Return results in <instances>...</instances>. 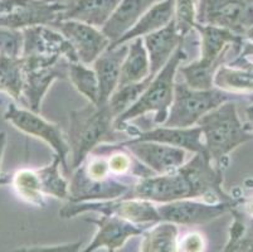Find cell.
Here are the masks:
<instances>
[{
  "instance_id": "6da1fadb",
  "label": "cell",
  "mask_w": 253,
  "mask_h": 252,
  "mask_svg": "<svg viewBox=\"0 0 253 252\" xmlns=\"http://www.w3.org/2000/svg\"><path fill=\"white\" fill-rule=\"evenodd\" d=\"M223 170L207 154H194L175 172L140 178L124 198H137L154 203L180 200H202L208 203L237 202L222 188Z\"/></svg>"
},
{
  "instance_id": "7a4b0ae2",
  "label": "cell",
  "mask_w": 253,
  "mask_h": 252,
  "mask_svg": "<svg viewBox=\"0 0 253 252\" xmlns=\"http://www.w3.org/2000/svg\"><path fill=\"white\" fill-rule=\"evenodd\" d=\"M197 125L202 130L207 155L222 170L228 164L229 154L253 139V134L239 120L236 103L231 100L204 115Z\"/></svg>"
},
{
  "instance_id": "3957f363",
  "label": "cell",
  "mask_w": 253,
  "mask_h": 252,
  "mask_svg": "<svg viewBox=\"0 0 253 252\" xmlns=\"http://www.w3.org/2000/svg\"><path fill=\"white\" fill-rule=\"evenodd\" d=\"M186 58L184 50V38L180 45L172 53L171 58L163 67L150 81L149 86L145 89L139 100L130 108L116 117L114 121V129L125 130L127 122L144 116L149 112H155L154 121L158 125H163L168 119L169 108L174 99V87H175V76L181 62Z\"/></svg>"
},
{
  "instance_id": "277c9868",
  "label": "cell",
  "mask_w": 253,
  "mask_h": 252,
  "mask_svg": "<svg viewBox=\"0 0 253 252\" xmlns=\"http://www.w3.org/2000/svg\"><path fill=\"white\" fill-rule=\"evenodd\" d=\"M115 117L109 105L86 106L70 112L67 143L70 147L71 165L77 169L87 156L100 145L102 139L114 128Z\"/></svg>"
},
{
  "instance_id": "5b68a950",
  "label": "cell",
  "mask_w": 253,
  "mask_h": 252,
  "mask_svg": "<svg viewBox=\"0 0 253 252\" xmlns=\"http://www.w3.org/2000/svg\"><path fill=\"white\" fill-rule=\"evenodd\" d=\"M229 100L231 94L219 89L194 90L184 82H175L174 99L163 126L192 128L204 115Z\"/></svg>"
},
{
  "instance_id": "8992f818",
  "label": "cell",
  "mask_w": 253,
  "mask_h": 252,
  "mask_svg": "<svg viewBox=\"0 0 253 252\" xmlns=\"http://www.w3.org/2000/svg\"><path fill=\"white\" fill-rule=\"evenodd\" d=\"M70 61L61 55L22 57L23 83L22 96L28 110L39 114L41 105L50 85L56 80H67Z\"/></svg>"
},
{
  "instance_id": "52a82bcc",
  "label": "cell",
  "mask_w": 253,
  "mask_h": 252,
  "mask_svg": "<svg viewBox=\"0 0 253 252\" xmlns=\"http://www.w3.org/2000/svg\"><path fill=\"white\" fill-rule=\"evenodd\" d=\"M89 212L105 214V216H116L140 226H151L160 222L158 204L150 201L137 200V198L70 202L59 211V216L67 219Z\"/></svg>"
},
{
  "instance_id": "ba28073f",
  "label": "cell",
  "mask_w": 253,
  "mask_h": 252,
  "mask_svg": "<svg viewBox=\"0 0 253 252\" xmlns=\"http://www.w3.org/2000/svg\"><path fill=\"white\" fill-rule=\"evenodd\" d=\"M195 23L225 28L242 37L253 27V0H201Z\"/></svg>"
},
{
  "instance_id": "9c48e42d",
  "label": "cell",
  "mask_w": 253,
  "mask_h": 252,
  "mask_svg": "<svg viewBox=\"0 0 253 252\" xmlns=\"http://www.w3.org/2000/svg\"><path fill=\"white\" fill-rule=\"evenodd\" d=\"M4 119L14 125V128L27 135L34 136L47 143L54 150V155L61 160V165L64 170H67V159L70 156V147L67 139L59 125L47 121L39 114L27 108L18 107L14 103H9L4 112Z\"/></svg>"
},
{
  "instance_id": "30bf717a",
  "label": "cell",
  "mask_w": 253,
  "mask_h": 252,
  "mask_svg": "<svg viewBox=\"0 0 253 252\" xmlns=\"http://www.w3.org/2000/svg\"><path fill=\"white\" fill-rule=\"evenodd\" d=\"M62 3L52 0H0V27L52 25L58 20Z\"/></svg>"
},
{
  "instance_id": "8fae6325",
  "label": "cell",
  "mask_w": 253,
  "mask_h": 252,
  "mask_svg": "<svg viewBox=\"0 0 253 252\" xmlns=\"http://www.w3.org/2000/svg\"><path fill=\"white\" fill-rule=\"evenodd\" d=\"M237 202L208 203L199 200H180L158 205L160 222L175 225L194 226L214 221L218 217L233 209Z\"/></svg>"
},
{
  "instance_id": "7c38bea8",
  "label": "cell",
  "mask_w": 253,
  "mask_h": 252,
  "mask_svg": "<svg viewBox=\"0 0 253 252\" xmlns=\"http://www.w3.org/2000/svg\"><path fill=\"white\" fill-rule=\"evenodd\" d=\"M154 174L175 172L186 163V150L154 142H136L134 139L119 143Z\"/></svg>"
},
{
  "instance_id": "4fadbf2b",
  "label": "cell",
  "mask_w": 253,
  "mask_h": 252,
  "mask_svg": "<svg viewBox=\"0 0 253 252\" xmlns=\"http://www.w3.org/2000/svg\"><path fill=\"white\" fill-rule=\"evenodd\" d=\"M84 221L95 225L97 231L91 244L84 247L81 252H95L100 249H106L107 252H116L117 250L123 249L128 240L141 236L146 228L150 227L135 225L132 222L120 217L105 214H100L98 218L86 217Z\"/></svg>"
},
{
  "instance_id": "5bb4252c",
  "label": "cell",
  "mask_w": 253,
  "mask_h": 252,
  "mask_svg": "<svg viewBox=\"0 0 253 252\" xmlns=\"http://www.w3.org/2000/svg\"><path fill=\"white\" fill-rule=\"evenodd\" d=\"M71 43L78 62L89 66L110 46V41L97 28L76 20H59L50 25Z\"/></svg>"
},
{
  "instance_id": "9a60e30c",
  "label": "cell",
  "mask_w": 253,
  "mask_h": 252,
  "mask_svg": "<svg viewBox=\"0 0 253 252\" xmlns=\"http://www.w3.org/2000/svg\"><path fill=\"white\" fill-rule=\"evenodd\" d=\"M22 57L61 55L70 62H78V57L70 42L49 25H32L23 29Z\"/></svg>"
},
{
  "instance_id": "2e32d148",
  "label": "cell",
  "mask_w": 253,
  "mask_h": 252,
  "mask_svg": "<svg viewBox=\"0 0 253 252\" xmlns=\"http://www.w3.org/2000/svg\"><path fill=\"white\" fill-rule=\"evenodd\" d=\"M127 43L107 47L92 63L98 82V105H106L119 86L121 66L127 54ZM97 105V106H98Z\"/></svg>"
},
{
  "instance_id": "e0dca14e",
  "label": "cell",
  "mask_w": 253,
  "mask_h": 252,
  "mask_svg": "<svg viewBox=\"0 0 253 252\" xmlns=\"http://www.w3.org/2000/svg\"><path fill=\"white\" fill-rule=\"evenodd\" d=\"M121 0H66L62 1L59 20H76L102 28Z\"/></svg>"
},
{
  "instance_id": "ac0fdd59",
  "label": "cell",
  "mask_w": 253,
  "mask_h": 252,
  "mask_svg": "<svg viewBox=\"0 0 253 252\" xmlns=\"http://www.w3.org/2000/svg\"><path fill=\"white\" fill-rule=\"evenodd\" d=\"M134 140L160 143L194 154H207L202 138V130L198 125L192 128H167L160 125L159 128L137 133Z\"/></svg>"
},
{
  "instance_id": "d6986e66",
  "label": "cell",
  "mask_w": 253,
  "mask_h": 252,
  "mask_svg": "<svg viewBox=\"0 0 253 252\" xmlns=\"http://www.w3.org/2000/svg\"><path fill=\"white\" fill-rule=\"evenodd\" d=\"M142 41L150 62V76L154 77L169 62L172 53L183 41V37L179 34L175 20L172 19L162 29L145 36Z\"/></svg>"
},
{
  "instance_id": "ffe728a7",
  "label": "cell",
  "mask_w": 253,
  "mask_h": 252,
  "mask_svg": "<svg viewBox=\"0 0 253 252\" xmlns=\"http://www.w3.org/2000/svg\"><path fill=\"white\" fill-rule=\"evenodd\" d=\"M156 1L158 0H121L110 19L101 28L110 45L127 33Z\"/></svg>"
},
{
  "instance_id": "44dd1931",
  "label": "cell",
  "mask_w": 253,
  "mask_h": 252,
  "mask_svg": "<svg viewBox=\"0 0 253 252\" xmlns=\"http://www.w3.org/2000/svg\"><path fill=\"white\" fill-rule=\"evenodd\" d=\"M174 10H175L174 0H163V1L154 4L127 33L124 34L117 42L110 45V47L125 45L132 39L142 38V37L149 36V34L162 29L174 19Z\"/></svg>"
},
{
  "instance_id": "7402d4cb",
  "label": "cell",
  "mask_w": 253,
  "mask_h": 252,
  "mask_svg": "<svg viewBox=\"0 0 253 252\" xmlns=\"http://www.w3.org/2000/svg\"><path fill=\"white\" fill-rule=\"evenodd\" d=\"M127 54L121 66L117 87L141 82L150 76V62L142 38L127 42Z\"/></svg>"
},
{
  "instance_id": "603a6c76",
  "label": "cell",
  "mask_w": 253,
  "mask_h": 252,
  "mask_svg": "<svg viewBox=\"0 0 253 252\" xmlns=\"http://www.w3.org/2000/svg\"><path fill=\"white\" fill-rule=\"evenodd\" d=\"M140 252H179V226L159 222L142 233Z\"/></svg>"
},
{
  "instance_id": "cb8c5ba5",
  "label": "cell",
  "mask_w": 253,
  "mask_h": 252,
  "mask_svg": "<svg viewBox=\"0 0 253 252\" xmlns=\"http://www.w3.org/2000/svg\"><path fill=\"white\" fill-rule=\"evenodd\" d=\"M9 183L17 192L18 197L36 207H44V194L37 169H19L11 175Z\"/></svg>"
},
{
  "instance_id": "d4e9b609",
  "label": "cell",
  "mask_w": 253,
  "mask_h": 252,
  "mask_svg": "<svg viewBox=\"0 0 253 252\" xmlns=\"http://www.w3.org/2000/svg\"><path fill=\"white\" fill-rule=\"evenodd\" d=\"M213 85L228 94H252L253 73L239 67L220 66L215 72Z\"/></svg>"
},
{
  "instance_id": "484cf974",
  "label": "cell",
  "mask_w": 253,
  "mask_h": 252,
  "mask_svg": "<svg viewBox=\"0 0 253 252\" xmlns=\"http://www.w3.org/2000/svg\"><path fill=\"white\" fill-rule=\"evenodd\" d=\"M61 160L57 155L53 156L52 163L43 168H38L37 173L39 175L42 192L44 196H52L58 200H68L70 197V184L61 172Z\"/></svg>"
},
{
  "instance_id": "4316f807",
  "label": "cell",
  "mask_w": 253,
  "mask_h": 252,
  "mask_svg": "<svg viewBox=\"0 0 253 252\" xmlns=\"http://www.w3.org/2000/svg\"><path fill=\"white\" fill-rule=\"evenodd\" d=\"M23 83L22 58L0 55V92H5L14 100H20Z\"/></svg>"
},
{
  "instance_id": "83f0119b",
  "label": "cell",
  "mask_w": 253,
  "mask_h": 252,
  "mask_svg": "<svg viewBox=\"0 0 253 252\" xmlns=\"http://www.w3.org/2000/svg\"><path fill=\"white\" fill-rule=\"evenodd\" d=\"M68 78L75 89L84 95L88 102L98 105V82L93 69L81 62H70Z\"/></svg>"
},
{
  "instance_id": "f1b7e54d",
  "label": "cell",
  "mask_w": 253,
  "mask_h": 252,
  "mask_svg": "<svg viewBox=\"0 0 253 252\" xmlns=\"http://www.w3.org/2000/svg\"><path fill=\"white\" fill-rule=\"evenodd\" d=\"M233 223L229 227V237L222 252H253V219L248 225L243 214L232 209Z\"/></svg>"
},
{
  "instance_id": "f546056e",
  "label": "cell",
  "mask_w": 253,
  "mask_h": 252,
  "mask_svg": "<svg viewBox=\"0 0 253 252\" xmlns=\"http://www.w3.org/2000/svg\"><path fill=\"white\" fill-rule=\"evenodd\" d=\"M151 80H153V77L149 76L148 78H145L141 82L125 85V86L117 87L115 90V92L110 97L109 102H107L115 119L119 117L121 114H124L127 108H130L139 100V97L141 96L145 89L149 86Z\"/></svg>"
},
{
  "instance_id": "4dcf8cb0",
  "label": "cell",
  "mask_w": 253,
  "mask_h": 252,
  "mask_svg": "<svg viewBox=\"0 0 253 252\" xmlns=\"http://www.w3.org/2000/svg\"><path fill=\"white\" fill-rule=\"evenodd\" d=\"M174 3H175L174 20H175L176 29L184 38L194 28L195 18H197L195 0H174Z\"/></svg>"
},
{
  "instance_id": "1f68e13d",
  "label": "cell",
  "mask_w": 253,
  "mask_h": 252,
  "mask_svg": "<svg viewBox=\"0 0 253 252\" xmlns=\"http://www.w3.org/2000/svg\"><path fill=\"white\" fill-rule=\"evenodd\" d=\"M23 33L13 28L0 27V55L22 58Z\"/></svg>"
},
{
  "instance_id": "d6a6232c",
  "label": "cell",
  "mask_w": 253,
  "mask_h": 252,
  "mask_svg": "<svg viewBox=\"0 0 253 252\" xmlns=\"http://www.w3.org/2000/svg\"><path fill=\"white\" fill-rule=\"evenodd\" d=\"M206 237L198 231H192L179 239V252H206Z\"/></svg>"
},
{
  "instance_id": "836d02e7",
  "label": "cell",
  "mask_w": 253,
  "mask_h": 252,
  "mask_svg": "<svg viewBox=\"0 0 253 252\" xmlns=\"http://www.w3.org/2000/svg\"><path fill=\"white\" fill-rule=\"evenodd\" d=\"M82 241L54 245V246H27L19 247L14 252H81Z\"/></svg>"
},
{
  "instance_id": "e575fe53",
  "label": "cell",
  "mask_w": 253,
  "mask_h": 252,
  "mask_svg": "<svg viewBox=\"0 0 253 252\" xmlns=\"http://www.w3.org/2000/svg\"><path fill=\"white\" fill-rule=\"evenodd\" d=\"M6 145V133L0 131V168H1V161H3V154Z\"/></svg>"
},
{
  "instance_id": "d590c367",
  "label": "cell",
  "mask_w": 253,
  "mask_h": 252,
  "mask_svg": "<svg viewBox=\"0 0 253 252\" xmlns=\"http://www.w3.org/2000/svg\"><path fill=\"white\" fill-rule=\"evenodd\" d=\"M246 115H247V119H248V130H252L253 131V105L247 107L246 110Z\"/></svg>"
},
{
  "instance_id": "8d00e7d4",
  "label": "cell",
  "mask_w": 253,
  "mask_h": 252,
  "mask_svg": "<svg viewBox=\"0 0 253 252\" xmlns=\"http://www.w3.org/2000/svg\"><path fill=\"white\" fill-rule=\"evenodd\" d=\"M247 212L251 218H253V200H251V202L247 204Z\"/></svg>"
},
{
  "instance_id": "74e56055",
  "label": "cell",
  "mask_w": 253,
  "mask_h": 252,
  "mask_svg": "<svg viewBox=\"0 0 253 252\" xmlns=\"http://www.w3.org/2000/svg\"><path fill=\"white\" fill-rule=\"evenodd\" d=\"M245 36L247 37L248 39H252V41H253V27H252V28H250V29H248V32H247V33L245 34Z\"/></svg>"
},
{
  "instance_id": "f35d334b",
  "label": "cell",
  "mask_w": 253,
  "mask_h": 252,
  "mask_svg": "<svg viewBox=\"0 0 253 252\" xmlns=\"http://www.w3.org/2000/svg\"><path fill=\"white\" fill-rule=\"evenodd\" d=\"M250 99H251V100H252V101H253V92H252V94H251V96H250Z\"/></svg>"
}]
</instances>
